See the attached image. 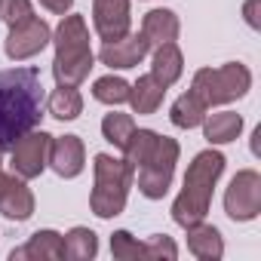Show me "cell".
I'll return each mask as SVG.
<instances>
[{"label":"cell","instance_id":"cell-17","mask_svg":"<svg viewBox=\"0 0 261 261\" xmlns=\"http://www.w3.org/2000/svg\"><path fill=\"white\" fill-rule=\"evenodd\" d=\"M200 126L209 145H230L243 133V117L233 111H218V114H206Z\"/></svg>","mask_w":261,"mask_h":261},{"label":"cell","instance_id":"cell-22","mask_svg":"<svg viewBox=\"0 0 261 261\" xmlns=\"http://www.w3.org/2000/svg\"><path fill=\"white\" fill-rule=\"evenodd\" d=\"M98 252V237L89 227H71L65 233V258L71 261H89Z\"/></svg>","mask_w":261,"mask_h":261},{"label":"cell","instance_id":"cell-14","mask_svg":"<svg viewBox=\"0 0 261 261\" xmlns=\"http://www.w3.org/2000/svg\"><path fill=\"white\" fill-rule=\"evenodd\" d=\"M0 215L10 218V221H28L34 215V194L25 185V178L10 175L7 191L0 194Z\"/></svg>","mask_w":261,"mask_h":261},{"label":"cell","instance_id":"cell-16","mask_svg":"<svg viewBox=\"0 0 261 261\" xmlns=\"http://www.w3.org/2000/svg\"><path fill=\"white\" fill-rule=\"evenodd\" d=\"M188 230V249L191 255H197L200 261H218L224 255V240H221V230L206 224V221H197Z\"/></svg>","mask_w":261,"mask_h":261},{"label":"cell","instance_id":"cell-12","mask_svg":"<svg viewBox=\"0 0 261 261\" xmlns=\"http://www.w3.org/2000/svg\"><path fill=\"white\" fill-rule=\"evenodd\" d=\"M148 53H151V46H148V40H145L142 34H126V37H120V40L105 43L101 53H98V59H101V65H108V68L126 71V68H136Z\"/></svg>","mask_w":261,"mask_h":261},{"label":"cell","instance_id":"cell-6","mask_svg":"<svg viewBox=\"0 0 261 261\" xmlns=\"http://www.w3.org/2000/svg\"><path fill=\"white\" fill-rule=\"evenodd\" d=\"M178 142L169 139V136H157V145L151 148V154L145 157V163L133 172V178H139V191L148 197V200H160L169 185H172V175H175V163H178Z\"/></svg>","mask_w":261,"mask_h":261},{"label":"cell","instance_id":"cell-9","mask_svg":"<svg viewBox=\"0 0 261 261\" xmlns=\"http://www.w3.org/2000/svg\"><path fill=\"white\" fill-rule=\"evenodd\" d=\"M49 40H53L49 25H46L43 19L31 16V19H25V22H19V25L10 28L4 49H7V56H10L13 62H25V59L37 56V53H43V49L49 46Z\"/></svg>","mask_w":261,"mask_h":261},{"label":"cell","instance_id":"cell-2","mask_svg":"<svg viewBox=\"0 0 261 261\" xmlns=\"http://www.w3.org/2000/svg\"><path fill=\"white\" fill-rule=\"evenodd\" d=\"M224 172V157L218 151H200L194 163L185 172V188L172 203V221L178 227H191L197 221H206L212 191Z\"/></svg>","mask_w":261,"mask_h":261},{"label":"cell","instance_id":"cell-25","mask_svg":"<svg viewBox=\"0 0 261 261\" xmlns=\"http://www.w3.org/2000/svg\"><path fill=\"white\" fill-rule=\"evenodd\" d=\"M111 252H114V258H120V261H133V258H148V252H145V243H139L129 230H117L114 237H111Z\"/></svg>","mask_w":261,"mask_h":261},{"label":"cell","instance_id":"cell-26","mask_svg":"<svg viewBox=\"0 0 261 261\" xmlns=\"http://www.w3.org/2000/svg\"><path fill=\"white\" fill-rule=\"evenodd\" d=\"M31 16H34L31 13V0H0V19H4L10 28L31 19Z\"/></svg>","mask_w":261,"mask_h":261},{"label":"cell","instance_id":"cell-10","mask_svg":"<svg viewBox=\"0 0 261 261\" xmlns=\"http://www.w3.org/2000/svg\"><path fill=\"white\" fill-rule=\"evenodd\" d=\"M92 25L105 43L126 37L129 34V0H95Z\"/></svg>","mask_w":261,"mask_h":261},{"label":"cell","instance_id":"cell-8","mask_svg":"<svg viewBox=\"0 0 261 261\" xmlns=\"http://www.w3.org/2000/svg\"><path fill=\"white\" fill-rule=\"evenodd\" d=\"M49 145H53V136L43 133V129H31L25 133L13 148H10V166L19 178H37L46 166H49Z\"/></svg>","mask_w":261,"mask_h":261},{"label":"cell","instance_id":"cell-19","mask_svg":"<svg viewBox=\"0 0 261 261\" xmlns=\"http://www.w3.org/2000/svg\"><path fill=\"white\" fill-rule=\"evenodd\" d=\"M163 95H166V86H160L151 74L139 77L129 86V105H133L136 114H154L163 105Z\"/></svg>","mask_w":261,"mask_h":261},{"label":"cell","instance_id":"cell-20","mask_svg":"<svg viewBox=\"0 0 261 261\" xmlns=\"http://www.w3.org/2000/svg\"><path fill=\"white\" fill-rule=\"evenodd\" d=\"M206 105L188 89L185 95H178L175 101H172V108H169V120L178 126V129H194V126H200L203 123V117H206Z\"/></svg>","mask_w":261,"mask_h":261},{"label":"cell","instance_id":"cell-29","mask_svg":"<svg viewBox=\"0 0 261 261\" xmlns=\"http://www.w3.org/2000/svg\"><path fill=\"white\" fill-rule=\"evenodd\" d=\"M40 7L49 10V13H56V16H65V13H71L74 0H40Z\"/></svg>","mask_w":261,"mask_h":261},{"label":"cell","instance_id":"cell-21","mask_svg":"<svg viewBox=\"0 0 261 261\" xmlns=\"http://www.w3.org/2000/svg\"><path fill=\"white\" fill-rule=\"evenodd\" d=\"M46 108L56 120H77L83 114V95L77 92V86H56Z\"/></svg>","mask_w":261,"mask_h":261},{"label":"cell","instance_id":"cell-23","mask_svg":"<svg viewBox=\"0 0 261 261\" xmlns=\"http://www.w3.org/2000/svg\"><path fill=\"white\" fill-rule=\"evenodd\" d=\"M133 129H136L133 114H117L114 111V114H105V120H101V136H105V142H111L120 151L129 142V136H133Z\"/></svg>","mask_w":261,"mask_h":261},{"label":"cell","instance_id":"cell-15","mask_svg":"<svg viewBox=\"0 0 261 261\" xmlns=\"http://www.w3.org/2000/svg\"><path fill=\"white\" fill-rule=\"evenodd\" d=\"M181 71H185V56H181V49H178L175 40H172V43H160V46H154L151 77H154L160 86L169 89V86L181 77Z\"/></svg>","mask_w":261,"mask_h":261},{"label":"cell","instance_id":"cell-28","mask_svg":"<svg viewBox=\"0 0 261 261\" xmlns=\"http://www.w3.org/2000/svg\"><path fill=\"white\" fill-rule=\"evenodd\" d=\"M261 0H246V4H243V16H246V22H249V28H261Z\"/></svg>","mask_w":261,"mask_h":261},{"label":"cell","instance_id":"cell-24","mask_svg":"<svg viewBox=\"0 0 261 261\" xmlns=\"http://www.w3.org/2000/svg\"><path fill=\"white\" fill-rule=\"evenodd\" d=\"M92 95L101 105H123V101H129V83L123 77L108 74V77H98L92 83Z\"/></svg>","mask_w":261,"mask_h":261},{"label":"cell","instance_id":"cell-5","mask_svg":"<svg viewBox=\"0 0 261 261\" xmlns=\"http://www.w3.org/2000/svg\"><path fill=\"white\" fill-rule=\"evenodd\" d=\"M249 86H252V74L240 62H227L221 68H200L191 80V92L206 108L230 105V101L243 98L249 92Z\"/></svg>","mask_w":261,"mask_h":261},{"label":"cell","instance_id":"cell-7","mask_svg":"<svg viewBox=\"0 0 261 261\" xmlns=\"http://www.w3.org/2000/svg\"><path fill=\"white\" fill-rule=\"evenodd\" d=\"M224 212L233 221H252L261 212V175L255 169H243L230 178L224 191Z\"/></svg>","mask_w":261,"mask_h":261},{"label":"cell","instance_id":"cell-4","mask_svg":"<svg viewBox=\"0 0 261 261\" xmlns=\"http://www.w3.org/2000/svg\"><path fill=\"white\" fill-rule=\"evenodd\" d=\"M95 188L89 194V209L98 218H114L126 209L129 188H133V166L111 154H95L92 160Z\"/></svg>","mask_w":261,"mask_h":261},{"label":"cell","instance_id":"cell-30","mask_svg":"<svg viewBox=\"0 0 261 261\" xmlns=\"http://www.w3.org/2000/svg\"><path fill=\"white\" fill-rule=\"evenodd\" d=\"M7 181H10V175H4V172H0V194L7 191Z\"/></svg>","mask_w":261,"mask_h":261},{"label":"cell","instance_id":"cell-13","mask_svg":"<svg viewBox=\"0 0 261 261\" xmlns=\"http://www.w3.org/2000/svg\"><path fill=\"white\" fill-rule=\"evenodd\" d=\"M10 258L13 261H19V258L59 261V258H65V233H59V230H37V233H31V240L22 249H13Z\"/></svg>","mask_w":261,"mask_h":261},{"label":"cell","instance_id":"cell-1","mask_svg":"<svg viewBox=\"0 0 261 261\" xmlns=\"http://www.w3.org/2000/svg\"><path fill=\"white\" fill-rule=\"evenodd\" d=\"M43 117V83L37 68L0 71V154L10 151Z\"/></svg>","mask_w":261,"mask_h":261},{"label":"cell","instance_id":"cell-3","mask_svg":"<svg viewBox=\"0 0 261 261\" xmlns=\"http://www.w3.org/2000/svg\"><path fill=\"white\" fill-rule=\"evenodd\" d=\"M56 59H53V77L59 86H80L92 71V49H89V28L83 16H62L56 34Z\"/></svg>","mask_w":261,"mask_h":261},{"label":"cell","instance_id":"cell-11","mask_svg":"<svg viewBox=\"0 0 261 261\" xmlns=\"http://www.w3.org/2000/svg\"><path fill=\"white\" fill-rule=\"evenodd\" d=\"M49 166L62 178H77L86 166V148L77 136H59L49 145Z\"/></svg>","mask_w":261,"mask_h":261},{"label":"cell","instance_id":"cell-27","mask_svg":"<svg viewBox=\"0 0 261 261\" xmlns=\"http://www.w3.org/2000/svg\"><path fill=\"white\" fill-rule=\"evenodd\" d=\"M145 252H148V258H175V255H178L175 243H172L166 233H157V237H151V240L145 243Z\"/></svg>","mask_w":261,"mask_h":261},{"label":"cell","instance_id":"cell-18","mask_svg":"<svg viewBox=\"0 0 261 261\" xmlns=\"http://www.w3.org/2000/svg\"><path fill=\"white\" fill-rule=\"evenodd\" d=\"M181 31V22L172 10H151L142 19V37L148 40V46H160V43H172Z\"/></svg>","mask_w":261,"mask_h":261}]
</instances>
